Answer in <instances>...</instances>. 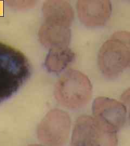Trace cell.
<instances>
[{
	"label": "cell",
	"instance_id": "obj_7",
	"mask_svg": "<svg viewBox=\"0 0 130 146\" xmlns=\"http://www.w3.org/2000/svg\"><path fill=\"white\" fill-rule=\"evenodd\" d=\"M112 7L108 0H80L77 3L78 17L83 25L88 27L105 25L111 15Z\"/></svg>",
	"mask_w": 130,
	"mask_h": 146
},
{
	"label": "cell",
	"instance_id": "obj_2",
	"mask_svg": "<svg viewBox=\"0 0 130 146\" xmlns=\"http://www.w3.org/2000/svg\"><path fill=\"white\" fill-rule=\"evenodd\" d=\"M98 65L109 78L118 77L130 68V32L117 31L104 42L98 54Z\"/></svg>",
	"mask_w": 130,
	"mask_h": 146
},
{
	"label": "cell",
	"instance_id": "obj_3",
	"mask_svg": "<svg viewBox=\"0 0 130 146\" xmlns=\"http://www.w3.org/2000/svg\"><path fill=\"white\" fill-rule=\"evenodd\" d=\"M93 88L88 76L69 69L59 79L54 88L57 102L68 109H79L88 104L92 97Z\"/></svg>",
	"mask_w": 130,
	"mask_h": 146
},
{
	"label": "cell",
	"instance_id": "obj_6",
	"mask_svg": "<svg viewBox=\"0 0 130 146\" xmlns=\"http://www.w3.org/2000/svg\"><path fill=\"white\" fill-rule=\"evenodd\" d=\"M92 114L100 125L117 133L124 126L127 117L124 104L106 96H99L94 100Z\"/></svg>",
	"mask_w": 130,
	"mask_h": 146
},
{
	"label": "cell",
	"instance_id": "obj_8",
	"mask_svg": "<svg viewBox=\"0 0 130 146\" xmlns=\"http://www.w3.org/2000/svg\"><path fill=\"white\" fill-rule=\"evenodd\" d=\"M45 23L70 28L74 19L71 5L65 1H47L42 7Z\"/></svg>",
	"mask_w": 130,
	"mask_h": 146
},
{
	"label": "cell",
	"instance_id": "obj_5",
	"mask_svg": "<svg viewBox=\"0 0 130 146\" xmlns=\"http://www.w3.org/2000/svg\"><path fill=\"white\" fill-rule=\"evenodd\" d=\"M71 119L63 110H50L41 121L37 128V137L45 146H64L71 133Z\"/></svg>",
	"mask_w": 130,
	"mask_h": 146
},
{
	"label": "cell",
	"instance_id": "obj_1",
	"mask_svg": "<svg viewBox=\"0 0 130 146\" xmlns=\"http://www.w3.org/2000/svg\"><path fill=\"white\" fill-rule=\"evenodd\" d=\"M31 73L30 63L21 51L0 42V104L16 94Z\"/></svg>",
	"mask_w": 130,
	"mask_h": 146
},
{
	"label": "cell",
	"instance_id": "obj_4",
	"mask_svg": "<svg viewBox=\"0 0 130 146\" xmlns=\"http://www.w3.org/2000/svg\"><path fill=\"white\" fill-rule=\"evenodd\" d=\"M118 133L105 128L92 116L81 115L75 121L71 146H118Z\"/></svg>",
	"mask_w": 130,
	"mask_h": 146
},
{
	"label": "cell",
	"instance_id": "obj_10",
	"mask_svg": "<svg viewBox=\"0 0 130 146\" xmlns=\"http://www.w3.org/2000/svg\"><path fill=\"white\" fill-rule=\"evenodd\" d=\"M75 53L69 47L50 49L46 58L45 65L49 72L59 73L72 62Z\"/></svg>",
	"mask_w": 130,
	"mask_h": 146
},
{
	"label": "cell",
	"instance_id": "obj_11",
	"mask_svg": "<svg viewBox=\"0 0 130 146\" xmlns=\"http://www.w3.org/2000/svg\"><path fill=\"white\" fill-rule=\"evenodd\" d=\"M120 101L124 104L127 111V116L130 122V87L122 93Z\"/></svg>",
	"mask_w": 130,
	"mask_h": 146
},
{
	"label": "cell",
	"instance_id": "obj_9",
	"mask_svg": "<svg viewBox=\"0 0 130 146\" xmlns=\"http://www.w3.org/2000/svg\"><path fill=\"white\" fill-rule=\"evenodd\" d=\"M39 37L43 45L48 48L68 47L71 38L70 28L43 23L39 31Z\"/></svg>",
	"mask_w": 130,
	"mask_h": 146
},
{
	"label": "cell",
	"instance_id": "obj_12",
	"mask_svg": "<svg viewBox=\"0 0 130 146\" xmlns=\"http://www.w3.org/2000/svg\"><path fill=\"white\" fill-rule=\"evenodd\" d=\"M28 146H45L43 145H39V144H33V145H31Z\"/></svg>",
	"mask_w": 130,
	"mask_h": 146
}]
</instances>
